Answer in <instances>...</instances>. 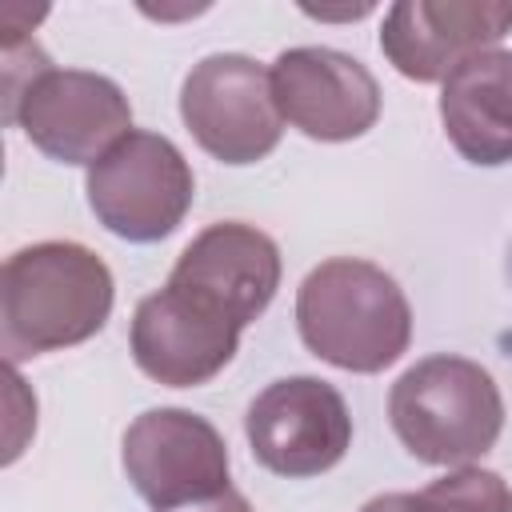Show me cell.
Returning <instances> with one entry per match:
<instances>
[{"label": "cell", "mask_w": 512, "mask_h": 512, "mask_svg": "<svg viewBox=\"0 0 512 512\" xmlns=\"http://www.w3.org/2000/svg\"><path fill=\"white\" fill-rule=\"evenodd\" d=\"M180 116L192 140L220 164H256L284 132L272 72L240 52H216L192 64L180 88Z\"/></svg>", "instance_id": "obj_5"}, {"label": "cell", "mask_w": 512, "mask_h": 512, "mask_svg": "<svg viewBox=\"0 0 512 512\" xmlns=\"http://www.w3.org/2000/svg\"><path fill=\"white\" fill-rule=\"evenodd\" d=\"M440 120L452 148L480 168L512 160V52L468 56L440 88Z\"/></svg>", "instance_id": "obj_13"}, {"label": "cell", "mask_w": 512, "mask_h": 512, "mask_svg": "<svg viewBox=\"0 0 512 512\" xmlns=\"http://www.w3.org/2000/svg\"><path fill=\"white\" fill-rule=\"evenodd\" d=\"M268 72L280 116L312 140H356L380 120V84L348 52L304 44L280 52Z\"/></svg>", "instance_id": "obj_10"}, {"label": "cell", "mask_w": 512, "mask_h": 512, "mask_svg": "<svg viewBox=\"0 0 512 512\" xmlns=\"http://www.w3.org/2000/svg\"><path fill=\"white\" fill-rule=\"evenodd\" d=\"M164 512H252V504H248L236 488H228V492H220V496H212V500H196V504L164 508Z\"/></svg>", "instance_id": "obj_16"}, {"label": "cell", "mask_w": 512, "mask_h": 512, "mask_svg": "<svg viewBox=\"0 0 512 512\" xmlns=\"http://www.w3.org/2000/svg\"><path fill=\"white\" fill-rule=\"evenodd\" d=\"M396 440L420 464L464 468L480 460L504 428V396L488 368L468 356H424L388 392Z\"/></svg>", "instance_id": "obj_3"}, {"label": "cell", "mask_w": 512, "mask_h": 512, "mask_svg": "<svg viewBox=\"0 0 512 512\" xmlns=\"http://www.w3.org/2000/svg\"><path fill=\"white\" fill-rule=\"evenodd\" d=\"M296 328L304 348L324 364L372 376L408 352L412 308L380 264L332 256L300 280Z\"/></svg>", "instance_id": "obj_2"}, {"label": "cell", "mask_w": 512, "mask_h": 512, "mask_svg": "<svg viewBox=\"0 0 512 512\" xmlns=\"http://www.w3.org/2000/svg\"><path fill=\"white\" fill-rule=\"evenodd\" d=\"M428 492L448 508V512H512V488L504 484L500 472L492 468H456L440 480L428 484Z\"/></svg>", "instance_id": "obj_14"}, {"label": "cell", "mask_w": 512, "mask_h": 512, "mask_svg": "<svg viewBox=\"0 0 512 512\" xmlns=\"http://www.w3.org/2000/svg\"><path fill=\"white\" fill-rule=\"evenodd\" d=\"M132 488L156 508H184L228 492V444L224 436L188 408L140 412L120 448Z\"/></svg>", "instance_id": "obj_8"}, {"label": "cell", "mask_w": 512, "mask_h": 512, "mask_svg": "<svg viewBox=\"0 0 512 512\" xmlns=\"http://www.w3.org/2000/svg\"><path fill=\"white\" fill-rule=\"evenodd\" d=\"M8 120L60 164H96L132 132V108L116 80L80 68H40L8 96Z\"/></svg>", "instance_id": "obj_6"}, {"label": "cell", "mask_w": 512, "mask_h": 512, "mask_svg": "<svg viewBox=\"0 0 512 512\" xmlns=\"http://www.w3.org/2000/svg\"><path fill=\"white\" fill-rule=\"evenodd\" d=\"M108 264L76 240H44L12 252L0 272V348L16 368L96 336L112 316Z\"/></svg>", "instance_id": "obj_1"}, {"label": "cell", "mask_w": 512, "mask_h": 512, "mask_svg": "<svg viewBox=\"0 0 512 512\" xmlns=\"http://www.w3.org/2000/svg\"><path fill=\"white\" fill-rule=\"evenodd\" d=\"M88 204L96 220L132 244H156L180 228L192 208L196 176L184 152L160 132H128L88 168Z\"/></svg>", "instance_id": "obj_4"}, {"label": "cell", "mask_w": 512, "mask_h": 512, "mask_svg": "<svg viewBox=\"0 0 512 512\" xmlns=\"http://www.w3.org/2000/svg\"><path fill=\"white\" fill-rule=\"evenodd\" d=\"M512 32L508 0H400L380 28V52L416 84H444L468 56Z\"/></svg>", "instance_id": "obj_11"}, {"label": "cell", "mask_w": 512, "mask_h": 512, "mask_svg": "<svg viewBox=\"0 0 512 512\" xmlns=\"http://www.w3.org/2000/svg\"><path fill=\"white\" fill-rule=\"evenodd\" d=\"M168 288L184 292L192 304L216 312L244 332L280 288V248L256 224H208L180 252Z\"/></svg>", "instance_id": "obj_9"}, {"label": "cell", "mask_w": 512, "mask_h": 512, "mask_svg": "<svg viewBox=\"0 0 512 512\" xmlns=\"http://www.w3.org/2000/svg\"><path fill=\"white\" fill-rule=\"evenodd\" d=\"M128 344L136 368L156 384L196 388L232 364L240 348V328L164 284L136 304Z\"/></svg>", "instance_id": "obj_12"}, {"label": "cell", "mask_w": 512, "mask_h": 512, "mask_svg": "<svg viewBox=\"0 0 512 512\" xmlns=\"http://www.w3.org/2000/svg\"><path fill=\"white\" fill-rule=\"evenodd\" d=\"M360 512H448V508L424 488V492H384V496H372Z\"/></svg>", "instance_id": "obj_15"}, {"label": "cell", "mask_w": 512, "mask_h": 512, "mask_svg": "<svg viewBox=\"0 0 512 512\" xmlns=\"http://www.w3.org/2000/svg\"><path fill=\"white\" fill-rule=\"evenodd\" d=\"M252 456L288 480H308L344 460L352 448V416L344 396L320 376L272 380L244 416Z\"/></svg>", "instance_id": "obj_7"}]
</instances>
